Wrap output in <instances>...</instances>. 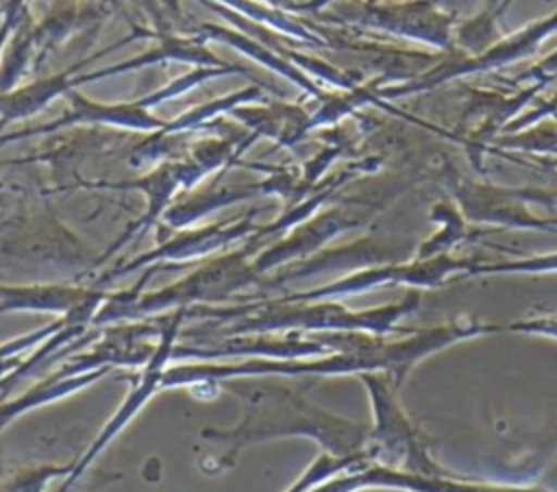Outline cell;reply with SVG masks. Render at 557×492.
Instances as JSON below:
<instances>
[{"label": "cell", "instance_id": "cell-1", "mask_svg": "<svg viewBox=\"0 0 557 492\" xmlns=\"http://www.w3.org/2000/svg\"><path fill=\"white\" fill-rule=\"evenodd\" d=\"M233 394L248 398V407L239 427L231 431L207 429L202 431V438L226 442L233 446L235 453L242 446L257 440H268L276 435H287V433L320 435V431L324 433V427H329L322 422L329 416L307 405L300 398V394L292 392V388H283L278 383H270V385L259 383L252 388H246L244 383H233ZM324 438L329 440L331 435L324 433Z\"/></svg>", "mask_w": 557, "mask_h": 492}]
</instances>
